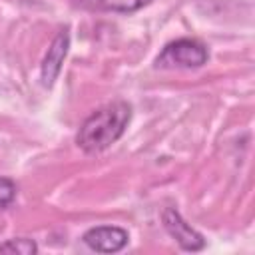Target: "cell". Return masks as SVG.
Masks as SVG:
<instances>
[{
    "label": "cell",
    "instance_id": "cell-3",
    "mask_svg": "<svg viewBox=\"0 0 255 255\" xmlns=\"http://www.w3.org/2000/svg\"><path fill=\"white\" fill-rule=\"evenodd\" d=\"M161 221H163L165 231L177 241V245L181 249H185V251H201L205 247L203 235L199 231H195L189 223H185L177 209L165 207L163 213H161Z\"/></svg>",
    "mask_w": 255,
    "mask_h": 255
},
{
    "label": "cell",
    "instance_id": "cell-2",
    "mask_svg": "<svg viewBox=\"0 0 255 255\" xmlns=\"http://www.w3.org/2000/svg\"><path fill=\"white\" fill-rule=\"evenodd\" d=\"M209 58L207 48L195 38H179L169 42L159 56L155 58V68L173 70V68H201Z\"/></svg>",
    "mask_w": 255,
    "mask_h": 255
},
{
    "label": "cell",
    "instance_id": "cell-5",
    "mask_svg": "<svg viewBox=\"0 0 255 255\" xmlns=\"http://www.w3.org/2000/svg\"><path fill=\"white\" fill-rule=\"evenodd\" d=\"M68 48H70V34H68V28H64L52 40V44L44 56V62H42V84L46 88L54 86V82L62 70V64L66 60Z\"/></svg>",
    "mask_w": 255,
    "mask_h": 255
},
{
    "label": "cell",
    "instance_id": "cell-6",
    "mask_svg": "<svg viewBox=\"0 0 255 255\" xmlns=\"http://www.w3.org/2000/svg\"><path fill=\"white\" fill-rule=\"evenodd\" d=\"M149 2L151 0H78V4L88 8V10H96V12H122V14L137 12L139 8L147 6Z\"/></svg>",
    "mask_w": 255,
    "mask_h": 255
},
{
    "label": "cell",
    "instance_id": "cell-4",
    "mask_svg": "<svg viewBox=\"0 0 255 255\" xmlns=\"http://www.w3.org/2000/svg\"><path fill=\"white\" fill-rule=\"evenodd\" d=\"M82 239L96 253H118V251H122L128 245L129 235L122 227H116V225H100V227L88 229Z\"/></svg>",
    "mask_w": 255,
    "mask_h": 255
},
{
    "label": "cell",
    "instance_id": "cell-7",
    "mask_svg": "<svg viewBox=\"0 0 255 255\" xmlns=\"http://www.w3.org/2000/svg\"><path fill=\"white\" fill-rule=\"evenodd\" d=\"M0 253H10V255H34L38 253V245L36 241L28 239V237H16V239H8L0 245Z\"/></svg>",
    "mask_w": 255,
    "mask_h": 255
},
{
    "label": "cell",
    "instance_id": "cell-1",
    "mask_svg": "<svg viewBox=\"0 0 255 255\" xmlns=\"http://www.w3.org/2000/svg\"><path fill=\"white\" fill-rule=\"evenodd\" d=\"M131 120V106L128 102H112L102 106L84 120L78 129L76 143L86 153H100L116 143Z\"/></svg>",
    "mask_w": 255,
    "mask_h": 255
},
{
    "label": "cell",
    "instance_id": "cell-8",
    "mask_svg": "<svg viewBox=\"0 0 255 255\" xmlns=\"http://www.w3.org/2000/svg\"><path fill=\"white\" fill-rule=\"evenodd\" d=\"M16 199V183L10 177H0V207L10 205Z\"/></svg>",
    "mask_w": 255,
    "mask_h": 255
}]
</instances>
